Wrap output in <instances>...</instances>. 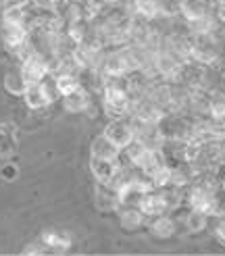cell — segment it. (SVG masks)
<instances>
[{
	"mask_svg": "<svg viewBox=\"0 0 225 256\" xmlns=\"http://www.w3.org/2000/svg\"><path fill=\"white\" fill-rule=\"evenodd\" d=\"M190 42V60L202 67L217 65L221 56V48L215 34H188Z\"/></svg>",
	"mask_w": 225,
	"mask_h": 256,
	"instance_id": "1",
	"label": "cell"
},
{
	"mask_svg": "<svg viewBox=\"0 0 225 256\" xmlns=\"http://www.w3.org/2000/svg\"><path fill=\"white\" fill-rule=\"evenodd\" d=\"M56 90H54V82L50 80V75L46 80L38 82V84H28L25 88V94H23V100L28 104L30 110H44L48 108L50 104H54L56 100Z\"/></svg>",
	"mask_w": 225,
	"mask_h": 256,
	"instance_id": "2",
	"label": "cell"
},
{
	"mask_svg": "<svg viewBox=\"0 0 225 256\" xmlns=\"http://www.w3.org/2000/svg\"><path fill=\"white\" fill-rule=\"evenodd\" d=\"M19 67H21V73H23V78H25L28 84L42 82L50 75V71H52V65H50V60L46 58V54L40 52V50H36V48L21 60Z\"/></svg>",
	"mask_w": 225,
	"mask_h": 256,
	"instance_id": "3",
	"label": "cell"
},
{
	"mask_svg": "<svg viewBox=\"0 0 225 256\" xmlns=\"http://www.w3.org/2000/svg\"><path fill=\"white\" fill-rule=\"evenodd\" d=\"M152 67H154V73L162 82H180L182 78V71H184V65L182 62L171 56L165 50H158L154 52V60H152Z\"/></svg>",
	"mask_w": 225,
	"mask_h": 256,
	"instance_id": "4",
	"label": "cell"
},
{
	"mask_svg": "<svg viewBox=\"0 0 225 256\" xmlns=\"http://www.w3.org/2000/svg\"><path fill=\"white\" fill-rule=\"evenodd\" d=\"M0 38L2 44L10 52H17L19 48H23L30 42V28L19 23H0Z\"/></svg>",
	"mask_w": 225,
	"mask_h": 256,
	"instance_id": "5",
	"label": "cell"
},
{
	"mask_svg": "<svg viewBox=\"0 0 225 256\" xmlns=\"http://www.w3.org/2000/svg\"><path fill=\"white\" fill-rule=\"evenodd\" d=\"M102 134L115 144L119 150H123L125 146H130L134 142V130L130 119H110L106 123V127L102 130Z\"/></svg>",
	"mask_w": 225,
	"mask_h": 256,
	"instance_id": "6",
	"label": "cell"
},
{
	"mask_svg": "<svg viewBox=\"0 0 225 256\" xmlns=\"http://www.w3.org/2000/svg\"><path fill=\"white\" fill-rule=\"evenodd\" d=\"M146 225H148L150 236L156 238V240H171V238L178 236V229H180L178 219H175L171 212H162L158 216H152Z\"/></svg>",
	"mask_w": 225,
	"mask_h": 256,
	"instance_id": "7",
	"label": "cell"
},
{
	"mask_svg": "<svg viewBox=\"0 0 225 256\" xmlns=\"http://www.w3.org/2000/svg\"><path fill=\"white\" fill-rule=\"evenodd\" d=\"M125 12L144 21H154L162 17V0H130Z\"/></svg>",
	"mask_w": 225,
	"mask_h": 256,
	"instance_id": "8",
	"label": "cell"
},
{
	"mask_svg": "<svg viewBox=\"0 0 225 256\" xmlns=\"http://www.w3.org/2000/svg\"><path fill=\"white\" fill-rule=\"evenodd\" d=\"M94 204L100 212H115L119 210L117 190L110 184H96L94 188Z\"/></svg>",
	"mask_w": 225,
	"mask_h": 256,
	"instance_id": "9",
	"label": "cell"
},
{
	"mask_svg": "<svg viewBox=\"0 0 225 256\" xmlns=\"http://www.w3.org/2000/svg\"><path fill=\"white\" fill-rule=\"evenodd\" d=\"M119 169H121V160L90 156V171H92V177L96 179V184H110Z\"/></svg>",
	"mask_w": 225,
	"mask_h": 256,
	"instance_id": "10",
	"label": "cell"
},
{
	"mask_svg": "<svg viewBox=\"0 0 225 256\" xmlns=\"http://www.w3.org/2000/svg\"><path fill=\"white\" fill-rule=\"evenodd\" d=\"M60 104H62V108H65L67 112H71V114H82V112H86L88 108H90L92 94H90V90H86L82 86V88L75 90V92L62 96L60 98Z\"/></svg>",
	"mask_w": 225,
	"mask_h": 256,
	"instance_id": "11",
	"label": "cell"
},
{
	"mask_svg": "<svg viewBox=\"0 0 225 256\" xmlns=\"http://www.w3.org/2000/svg\"><path fill=\"white\" fill-rule=\"evenodd\" d=\"M138 208L146 214V219H152V216H158L162 212H169L167 210V202H165V198H162L160 190H148V192H144V196L140 200V206H138Z\"/></svg>",
	"mask_w": 225,
	"mask_h": 256,
	"instance_id": "12",
	"label": "cell"
},
{
	"mask_svg": "<svg viewBox=\"0 0 225 256\" xmlns=\"http://www.w3.org/2000/svg\"><path fill=\"white\" fill-rule=\"evenodd\" d=\"M40 242L48 248V252H54V254H65L67 250H71V236L65 232H56V229H44Z\"/></svg>",
	"mask_w": 225,
	"mask_h": 256,
	"instance_id": "13",
	"label": "cell"
},
{
	"mask_svg": "<svg viewBox=\"0 0 225 256\" xmlns=\"http://www.w3.org/2000/svg\"><path fill=\"white\" fill-rule=\"evenodd\" d=\"M90 156H96V158H108V160H121V150L110 142V140L100 134L92 140L90 144Z\"/></svg>",
	"mask_w": 225,
	"mask_h": 256,
	"instance_id": "14",
	"label": "cell"
},
{
	"mask_svg": "<svg viewBox=\"0 0 225 256\" xmlns=\"http://www.w3.org/2000/svg\"><path fill=\"white\" fill-rule=\"evenodd\" d=\"M2 88H4L6 94L23 98L25 88H28V82H25V78H23L21 67H10V69L4 71V75H2Z\"/></svg>",
	"mask_w": 225,
	"mask_h": 256,
	"instance_id": "15",
	"label": "cell"
},
{
	"mask_svg": "<svg viewBox=\"0 0 225 256\" xmlns=\"http://www.w3.org/2000/svg\"><path fill=\"white\" fill-rule=\"evenodd\" d=\"M210 0H178V12L186 21H194L210 12Z\"/></svg>",
	"mask_w": 225,
	"mask_h": 256,
	"instance_id": "16",
	"label": "cell"
},
{
	"mask_svg": "<svg viewBox=\"0 0 225 256\" xmlns=\"http://www.w3.org/2000/svg\"><path fill=\"white\" fill-rule=\"evenodd\" d=\"M148 219L140 208H119V225L125 232H138V229L146 227Z\"/></svg>",
	"mask_w": 225,
	"mask_h": 256,
	"instance_id": "17",
	"label": "cell"
},
{
	"mask_svg": "<svg viewBox=\"0 0 225 256\" xmlns=\"http://www.w3.org/2000/svg\"><path fill=\"white\" fill-rule=\"evenodd\" d=\"M52 82H54V90H56L58 98L67 96V94L75 92L78 88H82L78 71H60V73H56V78Z\"/></svg>",
	"mask_w": 225,
	"mask_h": 256,
	"instance_id": "18",
	"label": "cell"
},
{
	"mask_svg": "<svg viewBox=\"0 0 225 256\" xmlns=\"http://www.w3.org/2000/svg\"><path fill=\"white\" fill-rule=\"evenodd\" d=\"M219 25H221V23L215 19L212 10L206 12L204 17H198V19H194V21H186L188 34H215Z\"/></svg>",
	"mask_w": 225,
	"mask_h": 256,
	"instance_id": "19",
	"label": "cell"
},
{
	"mask_svg": "<svg viewBox=\"0 0 225 256\" xmlns=\"http://www.w3.org/2000/svg\"><path fill=\"white\" fill-rule=\"evenodd\" d=\"M208 221H210V214L206 212H200V210H194V208H188V214L184 216V225L190 234H200L204 232L208 227Z\"/></svg>",
	"mask_w": 225,
	"mask_h": 256,
	"instance_id": "20",
	"label": "cell"
},
{
	"mask_svg": "<svg viewBox=\"0 0 225 256\" xmlns=\"http://www.w3.org/2000/svg\"><path fill=\"white\" fill-rule=\"evenodd\" d=\"M144 196L142 190H138L136 186H125L117 190V198H119V208H138L140 200Z\"/></svg>",
	"mask_w": 225,
	"mask_h": 256,
	"instance_id": "21",
	"label": "cell"
},
{
	"mask_svg": "<svg viewBox=\"0 0 225 256\" xmlns=\"http://www.w3.org/2000/svg\"><path fill=\"white\" fill-rule=\"evenodd\" d=\"M208 117L225 119V92L223 90H212L208 98Z\"/></svg>",
	"mask_w": 225,
	"mask_h": 256,
	"instance_id": "22",
	"label": "cell"
},
{
	"mask_svg": "<svg viewBox=\"0 0 225 256\" xmlns=\"http://www.w3.org/2000/svg\"><path fill=\"white\" fill-rule=\"evenodd\" d=\"M17 150V142H15V136H12L6 127H0V156L8 158L15 154Z\"/></svg>",
	"mask_w": 225,
	"mask_h": 256,
	"instance_id": "23",
	"label": "cell"
},
{
	"mask_svg": "<svg viewBox=\"0 0 225 256\" xmlns=\"http://www.w3.org/2000/svg\"><path fill=\"white\" fill-rule=\"evenodd\" d=\"M146 152V146L142 144V142H138V140H134V142L130 144V146H125L123 150H121V156H125V160H128V164H138V160L142 158V154Z\"/></svg>",
	"mask_w": 225,
	"mask_h": 256,
	"instance_id": "24",
	"label": "cell"
},
{
	"mask_svg": "<svg viewBox=\"0 0 225 256\" xmlns=\"http://www.w3.org/2000/svg\"><path fill=\"white\" fill-rule=\"evenodd\" d=\"M17 175H19V169L12 162H6V164L0 167V177H2V179H15Z\"/></svg>",
	"mask_w": 225,
	"mask_h": 256,
	"instance_id": "25",
	"label": "cell"
},
{
	"mask_svg": "<svg viewBox=\"0 0 225 256\" xmlns=\"http://www.w3.org/2000/svg\"><path fill=\"white\" fill-rule=\"evenodd\" d=\"M21 254H48V248L42 244V242H34V244H28L23 250H21Z\"/></svg>",
	"mask_w": 225,
	"mask_h": 256,
	"instance_id": "26",
	"label": "cell"
},
{
	"mask_svg": "<svg viewBox=\"0 0 225 256\" xmlns=\"http://www.w3.org/2000/svg\"><path fill=\"white\" fill-rule=\"evenodd\" d=\"M215 236L219 238L221 244L225 246V216H223V219L217 223V227H215Z\"/></svg>",
	"mask_w": 225,
	"mask_h": 256,
	"instance_id": "27",
	"label": "cell"
},
{
	"mask_svg": "<svg viewBox=\"0 0 225 256\" xmlns=\"http://www.w3.org/2000/svg\"><path fill=\"white\" fill-rule=\"evenodd\" d=\"M212 15H215V19L221 25H225V4H217L215 8H212Z\"/></svg>",
	"mask_w": 225,
	"mask_h": 256,
	"instance_id": "28",
	"label": "cell"
},
{
	"mask_svg": "<svg viewBox=\"0 0 225 256\" xmlns=\"http://www.w3.org/2000/svg\"><path fill=\"white\" fill-rule=\"evenodd\" d=\"M219 90H223V92H225V67L219 73Z\"/></svg>",
	"mask_w": 225,
	"mask_h": 256,
	"instance_id": "29",
	"label": "cell"
},
{
	"mask_svg": "<svg viewBox=\"0 0 225 256\" xmlns=\"http://www.w3.org/2000/svg\"><path fill=\"white\" fill-rule=\"evenodd\" d=\"M219 150H221V156L225 160V140H221V142H219Z\"/></svg>",
	"mask_w": 225,
	"mask_h": 256,
	"instance_id": "30",
	"label": "cell"
},
{
	"mask_svg": "<svg viewBox=\"0 0 225 256\" xmlns=\"http://www.w3.org/2000/svg\"><path fill=\"white\" fill-rule=\"evenodd\" d=\"M106 4H119V2H123V0H104Z\"/></svg>",
	"mask_w": 225,
	"mask_h": 256,
	"instance_id": "31",
	"label": "cell"
},
{
	"mask_svg": "<svg viewBox=\"0 0 225 256\" xmlns=\"http://www.w3.org/2000/svg\"><path fill=\"white\" fill-rule=\"evenodd\" d=\"M210 2H212V4H215V6H217V4H225V0H210Z\"/></svg>",
	"mask_w": 225,
	"mask_h": 256,
	"instance_id": "32",
	"label": "cell"
},
{
	"mask_svg": "<svg viewBox=\"0 0 225 256\" xmlns=\"http://www.w3.org/2000/svg\"><path fill=\"white\" fill-rule=\"evenodd\" d=\"M223 34H225V25H223Z\"/></svg>",
	"mask_w": 225,
	"mask_h": 256,
	"instance_id": "33",
	"label": "cell"
}]
</instances>
